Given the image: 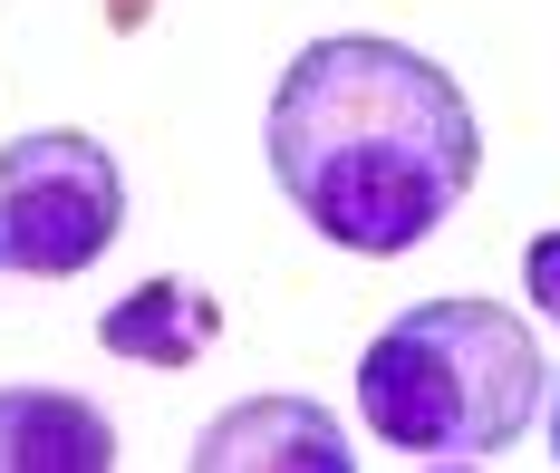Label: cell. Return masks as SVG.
Wrapping results in <instances>:
<instances>
[{
  "instance_id": "cell-1",
  "label": "cell",
  "mask_w": 560,
  "mask_h": 473,
  "mask_svg": "<svg viewBox=\"0 0 560 473\" xmlns=\"http://www.w3.org/2000/svg\"><path fill=\"white\" fill-rule=\"evenodd\" d=\"M271 184L319 241L358 261H396L454 223L483 175V126L445 68L406 39L338 29L310 39L271 87Z\"/></svg>"
},
{
  "instance_id": "cell-2",
  "label": "cell",
  "mask_w": 560,
  "mask_h": 473,
  "mask_svg": "<svg viewBox=\"0 0 560 473\" xmlns=\"http://www.w3.org/2000/svg\"><path fill=\"white\" fill-rule=\"evenodd\" d=\"M541 339L503 299H416L358 357V415L406 464H493L541 415Z\"/></svg>"
},
{
  "instance_id": "cell-3",
  "label": "cell",
  "mask_w": 560,
  "mask_h": 473,
  "mask_svg": "<svg viewBox=\"0 0 560 473\" xmlns=\"http://www.w3.org/2000/svg\"><path fill=\"white\" fill-rule=\"evenodd\" d=\"M126 233V175L88 126H39L0 145V271L78 281Z\"/></svg>"
},
{
  "instance_id": "cell-4",
  "label": "cell",
  "mask_w": 560,
  "mask_h": 473,
  "mask_svg": "<svg viewBox=\"0 0 560 473\" xmlns=\"http://www.w3.org/2000/svg\"><path fill=\"white\" fill-rule=\"evenodd\" d=\"M194 473H348V435H338L329 406H310V397H242L223 406L203 435H194Z\"/></svg>"
},
{
  "instance_id": "cell-5",
  "label": "cell",
  "mask_w": 560,
  "mask_h": 473,
  "mask_svg": "<svg viewBox=\"0 0 560 473\" xmlns=\"http://www.w3.org/2000/svg\"><path fill=\"white\" fill-rule=\"evenodd\" d=\"M116 425L68 387H0V473H107Z\"/></svg>"
},
{
  "instance_id": "cell-6",
  "label": "cell",
  "mask_w": 560,
  "mask_h": 473,
  "mask_svg": "<svg viewBox=\"0 0 560 473\" xmlns=\"http://www.w3.org/2000/svg\"><path fill=\"white\" fill-rule=\"evenodd\" d=\"M97 339L116 357H136V367H194V357L223 339V299L203 291V281H136L97 319Z\"/></svg>"
},
{
  "instance_id": "cell-7",
  "label": "cell",
  "mask_w": 560,
  "mask_h": 473,
  "mask_svg": "<svg viewBox=\"0 0 560 473\" xmlns=\"http://www.w3.org/2000/svg\"><path fill=\"white\" fill-rule=\"evenodd\" d=\"M522 291H532V299L560 319V233H541L532 251H522Z\"/></svg>"
},
{
  "instance_id": "cell-8",
  "label": "cell",
  "mask_w": 560,
  "mask_h": 473,
  "mask_svg": "<svg viewBox=\"0 0 560 473\" xmlns=\"http://www.w3.org/2000/svg\"><path fill=\"white\" fill-rule=\"evenodd\" d=\"M551 464H560V387H551Z\"/></svg>"
}]
</instances>
